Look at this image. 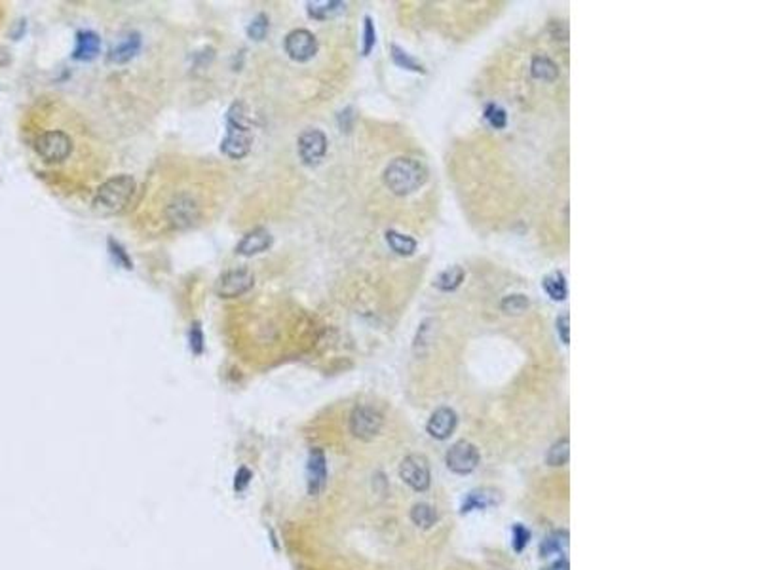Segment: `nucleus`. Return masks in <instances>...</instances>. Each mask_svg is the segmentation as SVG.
<instances>
[{"label": "nucleus", "mask_w": 760, "mask_h": 570, "mask_svg": "<svg viewBox=\"0 0 760 570\" xmlns=\"http://www.w3.org/2000/svg\"><path fill=\"white\" fill-rule=\"evenodd\" d=\"M251 145H253V134L247 112L243 103L236 101L226 112V135L221 143V150L232 160H242L250 154Z\"/></svg>", "instance_id": "obj_1"}, {"label": "nucleus", "mask_w": 760, "mask_h": 570, "mask_svg": "<svg viewBox=\"0 0 760 570\" xmlns=\"http://www.w3.org/2000/svg\"><path fill=\"white\" fill-rule=\"evenodd\" d=\"M428 179V169L415 158H396L384 169V183L397 196L418 190Z\"/></svg>", "instance_id": "obj_2"}, {"label": "nucleus", "mask_w": 760, "mask_h": 570, "mask_svg": "<svg viewBox=\"0 0 760 570\" xmlns=\"http://www.w3.org/2000/svg\"><path fill=\"white\" fill-rule=\"evenodd\" d=\"M135 188H137V183H135L131 175H115V177L107 179L97 188L91 205H94V209H96L97 213H101V215L118 213L131 202Z\"/></svg>", "instance_id": "obj_3"}, {"label": "nucleus", "mask_w": 760, "mask_h": 570, "mask_svg": "<svg viewBox=\"0 0 760 570\" xmlns=\"http://www.w3.org/2000/svg\"><path fill=\"white\" fill-rule=\"evenodd\" d=\"M164 217L173 228H179V231L191 228L192 224L198 223L202 217V204L192 193L181 190L167 202Z\"/></svg>", "instance_id": "obj_4"}, {"label": "nucleus", "mask_w": 760, "mask_h": 570, "mask_svg": "<svg viewBox=\"0 0 760 570\" xmlns=\"http://www.w3.org/2000/svg\"><path fill=\"white\" fill-rule=\"evenodd\" d=\"M72 139L63 129H46L34 139V150L46 164H61L69 160L72 153Z\"/></svg>", "instance_id": "obj_5"}, {"label": "nucleus", "mask_w": 760, "mask_h": 570, "mask_svg": "<svg viewBox=\"0 0 760 570\" xmlns=\"http://www.w3.org/2000/svg\"><path fill=\"white\" fill-rule=\"evenodd\" d=\"M382 426V415H380L375 407L359 405V407L352 410L350 432L352 436L358 437L361 441H373V439L380 434Z\"/></svg>", "instance_id": "obj_6"}, {"label": "nucleus", "mask_w": 760, "mask_h": 570, "mask_svg": "<svg viewBox=\"0 0 760 570\" xmlns=\"http://www.w3.org/2000/svg\"><path fill=\"white\" fill-rule=\"evenodd\" d=\"M255 285V276L247 268H232L221 274L215 283V293L223 299H236L245 295Z\"/></svg>", "instance_id": "obj_7"}, {"label": "nucleus", "mask_w": 760, "mask_h": 570, "mask_svg": "<svg viewBox=\"0 0 760 570\" xmlns=\"http://www.w3.org/2000/svg\"><path fill=\"white\" fill-rule=\"evenodd\" d=\"M327 153V137L321 129L308 128L299 137V156L302 164L318 166Z\"/></svg>", "instance_id": "obj_8"}, {"label": "nucleus", "mask_w": 760, "mask_h": 570, "mask_svg": "<svg viewBox=\"0 0 760 570\" xmlns=\"http://www.w3.org/2000/svg\"><path fill=\"white\" fill-rule=\"evenodd\" d=\"M399 475L401 479L409 485L411 488H415L418 493L422 491H428L430 487V466L428 460L420 455H411L407 456L405 460L401 462L399 466Z\"/></svg>", "instance_id": "obj_9"}, {"label": "nucleus", "mask_w": 760, "mask_h": 570, "mask_svg": "<svg viewBox=\"0 0 760 570\" xmlns=\"http://www.w3.org/2000/svg\"><path fill=\"white\" fill-rule=\"evenodd\" d=\"M283 46H285V53L289 58L299 61V63L312 59L316 56V51H318V40L307 29H295V31L289 32Z\"/></svg>", "instance_id": "obj_10"}, {"label": "nucleus", "mask_w": 760, "mask_h": 570, "mask_svg": "<svg viewBox=\"0 0 760 570\" xmlns=\"http://www.w3.org/2000/svg\"><path fill=\"white\" fill-rule=\"evenodd\" d=\"M477 464H479V451L472 443L458 441L449 448L447 466L454 474H472L477 468Z\"/></svg>", "instance_id": "obj_11"}, {"label": "nucleus", "mask_w": 760, "mask_h": 570, "mask_svg": "<svg viewBox=\"0 0 760 570\" xmlns=\"http://www.w3.org/2000/svg\"><path fill=\"white\" fill-rule=\"evenodd\" d=\"M327 460L323 451L312 448L307 464V488L310 496H318L326 488Z\"/></svg>", "instance_id": "obj_12"}, {"label": "nucleus", "mask_w": 760, "mask_h": 570, "mask_svg": "<svg viewBox=\"0 0 760 570\" xmlns=\"http://www.w3.org/2000/svg\"><path fill=\"white\" fill-rule=\"evenodd\" d=\"M270 245H272L270 232L266 231V228H262V226H257V228L250 231L240 240V244L236 245V253L243 257H253L262 253V251H266Z\"/></svg>", "instance_id": "obj_13"}, {"label": "nucleus", "mask_w": 760, "mask_h": 570, "mask_svg": "<svg viewBox=\"0 0 760 570\" xmlns=\"http://www.w3.org/2000/svg\"><path fill=\"white\" fill-rule=\"evenodd\" d=\"M139 50H141V34L139 32H128V34H126L120 42H116V44L110 48L107 59H109V63H116V65L128 63V61H131V59L137 56V51Z\"/></svg>", "instance_id": "obj_14"}, {"label": "nucleus", "mask_w": 760, "mask_h": 570, "mask_svg": "<svg viewBox=\"0 0 760 570\" xmlns=\"http://www.w3.org/2000/svg\"><path fill=\"white\" fill-rule=\"evenodd\" d=\"M456 422L458 418L454 415V410L447 409V407H441L430 417L428 422V432L430 436L435 437V439H447L451 437V434L456 428Z\"/></svg>", "instance_id": "obj_15"}, {"label": "nucleus", "mask_w": 760, "mask_h": 570, "mask_svg": "<svg viewBox=\"0 0 760 570\" xmlns=\"http://www.w3.org/2000/svg\"><path fill=\"white\" fill-rule=\"evenodd\" d=\"M101 51V39L94 31H80L77 34V44L72 58L77 61H91L96 59Z\"/></svg>", "instance_id": "obj_16"}, {"label": "nucleus", "mask_w": 760, "mask_h": 570, "mask_svg": "<svg viewBox=\"0 0 760 570\" xmlns=\"http://www.w3.org/2000/svg\"><path fill=\"white\" fill-rule=\"evenodd\" d=\"M496 504H498V494L487 491V488H479V491L470 493L466 504H464V510L466 512H470V510H487V507L496 506Z\"/></svg>", "instance_id": "obj_17"}, {"label": "nucleus", "mask_w": 760, "mask_h": 570, "mask_svg": "<svg viewBox=\"0 0 760 570\" xmlns=\"http://www.w3.org/2000/svg\"><path fill=\"white\" fill-rule=\"evenodd\" d=\"M386 242H388V245H390V250L399 253V255H413V253L416 251L415 238L405 236V234H401V232H397V231L386 232Z\"/></svg>", "instance_id": "obj_18"}, {"label": "nucleus", "mask_w": 760, "mask_h": 570, "mask_svg": "<svg viewBox=\"0 0 760 570\" xmlns=\"http://www.w3.org/2000/svg\"><path fill=\"white\" fill-rule=\"evenodd\" d=\"M530 72L532 77L538 78V80H555L557 75H559V69L557 65L551 61L550 58H543V56H538V58L532 59V65H530Z\"/></svg>", "instance_id": "obj_19"}, {"label": "nucleus", "mask_w": 760, "mask_h": 570, "mask_svg": "<svg viewBox=\"0 0 760 570\" xmlns=\"http://www.w3.org/2000/svg\"><path fill=\"white\" fill-rule=\"evenodd\" d=\"M543 291L553 299V301H565L567 299V282L561 272H551L550 276L543 278Z\"/></svg>", "instance_id": "obj_20"}, {"label": "nucleus", "mask_w": 760, "mask_h": 570, "mask_svg": "<svg viewBox=\"0 0 760 570\" xmlns=\"http://www.w3.org/2000/svg\"><path fill=\"white\" fill-rule=\"evenodd\" d=\"M344 2H308V13L314 20H327L344 10Z\"/></svg>", "instance_id": "obj_21"}, {"label": "nucleus", "mask_w": 760, "mask_h": 570, "mask_svg": "<svg viewBox=\"0 0 760 570\" xmlns=\"http://www.w3.org/2000/svg\"><path fill=\"white\" fill-rule=\"evenodd\" d=\"M411 519L415 521V525L420 526V529H430V526L435 525L437 513H435L434 507L428 506V504H416V506L413 507V512H411Z\"/></svg>", "instance_id": "obj_22"}, {"label": "nucleus", "mask_w": 760, "mask_h": 570, "mask_svg": "<svg viewBox=\"0 0 760 570\" xmlns=\"http://www.w3.org/2000/svg\"><path fill=\"white\" fill-rule=\"evenodd\" d=\"M462 280H464V270H462L460 266H451V268L445 270V272L437 278L435 285H437L441 291H453V289L460 285Z\"/></svg>", "instance_id": "obj_23"}, {"label": "nucleus", "mask_w": 760, "mask_h": 570, "mask_svg": "<svg viewBox=\"0 0 760 570\" xmlns=\"http://www.w3.org/2000/svg\"><path fill=\"white\" fill-rule=\"evenodd\" d=\"M567 545H569V534L562 531H557L546 538V542L542 544V553L543 555H553V553L567 550Z\"/></svg>", "instance_id": "obj_24"}, {"label": "nucleus", "mask_w": 760, "mask_h": 570, "mask_svg": "<svg viewBox=\"0 0 760 570\" xmlns=\"http://www.w3.org/2000/svg\"><path fill=\"white\" fill-rule=\"evenodd\" d=\"M569 462V439L557 441L548 453V464L551 466H565Z\"/></svg>", "instance_id": "obj_25"}, {"label": "nucleus", "mask_w": 760, "mask_h": 570, "mask_svg": "<svg viewBox=\"0 0 760 570\" xmlns=\"http://www.w3.org/2000/svg\"><path fill=\"white\" fill-rule=\"evenodd\" d=\"M109 251L118 266H122V268H126V270L134 268V263H131V259H129L128 251L124 250V247L116 242L115 238H109Z\"/></svg>", "instance_id": "obj_26"}, {"label": "nucleus", "mask_w": 760, "mask_h": 570, "mask_svg": "<svg viewBox=\"0 0 760 570\" xmlns=\"http://www.w3.org/2000/svg\"><path fill=\"white\" fill-rule=\"evenodd\" d=\"M269 18H266L264 13H259L255 20L251 21L250 27H247V37L253 40H262L266 37V32H269Z\"/></svg>", "instance_id": "obj_27"}, {"label": "nucleus", "mask_w": 760, "mask_h": 570, "mask_svg": "<svg viewBox=\"0 0 760 570\" xmlns=\"http://www.w3.org/2000/svg\"><path fill=\"white\" fill-rule=\"evenodd\" d=\"M485 120L494 129H502L508 124V116H505V110L500 109L498 105H489L485 109Z\"/></svg>", "instance_id": "obj_28"}, {"label": "nucleus", "mask_w": 760, "mask_h": 570, "mask_svg": "<svg viewBox=\"0 0 760 570\" xmlns=\"http://www.w3.org/2000/svg\"><path fill=\"white\" fill-rule=\"evenodd\" d=\"M502 308L508 314H521L529 308V299L524 295H510L502 301Z\"/></svg>", "instance_id": "obj_29"}, {"label": "nucleus", "mask_w": 760, "mask_h": 570, "mask_svg": "<svg viewBox=\"0 0 760 570\" xmlns=\"http://www.w3.org/2000/svg\"><path fill=\"white\" fill-rule=\"evenodd\" d=\"M377 42V31H375V23L371 18H365L363 20V56H369L373 46Z\"/></svg>", "instance_id": "obj_30"}, {"label": "nucleus", "mask_w": 760, "mask_h": 570, "mask_svg": "<svg viewBox=\"0 0 760 570\" xmlns=\"http://www.w3.org/2000/svg\"><path fill=\"white\" fill-rule=\"evenodd\" d=\"M392 56H394V61H396L399 67H403V69H409V71H422L420 65L416 63L413 58H409V56L401 50V48L394 46V48H392Z\"/></svg>", "instance_id": "obj_31"}, {"label": "nucleus", "mask_w": 760, "mask_h": 570, "mask_svg": "<svg viewBox=\"0 0 760 570\" xmlns=\"http://www.w3.org/2000/svg\"><path fill=\"white\" fill-rule=\"evenodd\" d=\"M191 350L196 356L204 352V331H202L198 321H194L191 327Z\"/></svg>", "instance_id": "obj_32"}, {"label": "nucleus", "mask_w": 760, "mask_h": 570, "mask_svg": "<svg viewBox=\"0 0 760 570\" xmlns=\"http://www.w3.org/2000/svg\"><path fill=\"white\" fill-rule=\"evenodd\" d=\"M529 538H530L529 531H527L523 525L513 526V550L523 551L524 545L529 544Z\"/></svg>", "instance_id": "obj_33"}, {"label": "nucleus", "mask_w": 760, "mask_h": 570, "mask_svg": "<svg viewBox=\"0 0 760 570\" xmlns=\"http://www.w3.org/2000/svg\"><path fill=\"white\" fill-rule=\"evenodd\" d=\"M251 479V474H250V469L247 468H240L238 469V474H236V483H234V487H236V491H242L247 483H250Z\"/></svg>", "instance_id": "obj_34"}, {"label": "nucleus", "mask_w": 760, "mask_h": 570, "mask_svg": "<svg viewBox=\"0 0 760 570\" xmlns=\"http://www.w3.org/2000/svg\"><path fill=\"white\" fill-rule=\"evenodd\" d=\"M557 325H559V335H561L562 342L569 344V316H561L559 321H557Z\"/></svg>", "instance_id": "obj_35"}, {"label": "nucleus", "mask_w": 760, "mask_h": 570, "mask_svg": "<svg viewBox=\"0 0 760 570\" xmlns=\"http://www.w3.org/2000/svg\"><path fill=\"white\" fill-rule=\"evenodd\" d=\"M543 570H569V563L567 561H557V563L546 566Z\"/></svg>", "instance_id": "obj_36"}]
</instances>
